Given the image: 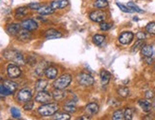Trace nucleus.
Wrapping results in <instances>:
<instances>
[{
  "label": "nucleus",
  "mask_w": 155,
  "mask_h": 120,
  "mask_svg": "<svg viewBox=\"0 0 155 120\" xmlns=\"http://www.w3.org/2000/svg\"><path fill=\"white\" fill-rule=\"evenodd\" d=\"M4 57L17 65H23L25 63L22 53L15 50H7L6 52H4Z\"/></svg>",
  "instance_id": "obj_1"
},
{
  "label": "nucleus",
  "mask_w": 155,
  "mask_h": 120,
  "mask_svg": "<svg viewBox=\"0 0 155 120\" xmlns=\"http://www.w3.org/2000/svg\"><path fill=\"white\" fill-rule=\"evenodd\" d=\"M59 106L57 103H46L38 108V113L41 116L54 115L58 111Z\"/></svg>",
  "instance_id": "obj_2"
},
{
  "label": "nucleus",
  "mask_w": 155,
  "mask_h": 120,
  "mask_svg": "<svg viewBox=\"0 0 155 120\" xmlns=\"http://www.w3.org/2000/svg\"><path fill=\"white\" fill-rule=\"evenodd\" d=\"M71 81H72V76L68 74H64L54 81L53 86L55 87V89L64 90L70 85Z\"/></svg>",
  "instance_id": "obj_3"
},
{
  "label": "nucleus",
  "mask_w": 155,
  "mask_h": 120,
  "mask_svg": "<svg viewBox=\"0 0 155 120\" xmlns=\"http://www.w3.org/2000/svg\"><path fill=\"white\" fill-rule=\"evenodd\" d=\"M77 80L79 82L80 85L84 86V87H90L94 84V78L91 74H85V73H81L77 76Z\"/></svg>",
  "instance_id": "obj_4"
},
{
  "label": "nucleus",
  "mask_w": 155,
  "mask_h": 120,
  "mask_svg": "<svg viewBox=\"0 0 155 120\" xmlns=\"http://www.w3.org/2000/svg\"><path fill=\"white\" fill-rule=\"evenodd\" d=\"M89 18L94 22H98V23H102L105 20L106 18V14L104 11L101 10H96L93 11L92 13L89 14Z\"/></svg>",
  "instance_id": "obj_5"
},
{
  "label": "nucleus",
  "mask_w": 155,
  "mask_h": 120,
  "mask_svg": "<svg viewBox=\"0 0 155 120\" xmlns=\"http://www.w3.org/2000/svg\"><path fill=\"white\" fill-rule=\"evenodd\" d=\"M32 96L33 93L31 92V90L28 88H24L20 90L18 93H17V100L20 102H28L32 99Z\"/></svg>",
  "instance_id": "obj_6"
},
{
  "label": "nucleus",
  "mask_w": 155,
  "mask_h": 120,
  "mask_svg": "<svg viewBox=\"0 0 155 120\" xmlns=\"http://www.w3.org/2000/svg\"><path fill=\"white\" fill-rule=\"evenodd\" d=\"M53 95L45 91H40L38 93L37 96H35V101L39 102V103H49V102L53 99Z\"/></svg>",
  "instance_id": "obj_7"
},
{
  "label": "nucleus",
  "mask_w": 155,
  "mask_h": 120,
  "mask_svg": "<svg viewBox=\"0 0 155 120\" xmlns=\"http://www.w3.org/2000/svg\"><path fill=\"white\" fill-rule=\"evenodd\" d=\"M7 74L10 78H17V77H19L21 74V70L18 66L11 64L7 68Z\"/></svg>",
  "instance_id": "obj_8"
},
{
  "label": "nucleus",
  "mask_w": 155,
  "mask_h": 120,
  "mask_svg": "<svg viewBox=\"0 0 155 120\" xmlns=\"http://www.w3.org/2000/svg\"><path fill=\"white\" fill-rule=\"evenodd\" d=\"M134 38V34L131 32H124L119 36V41L123 45H128Z\"/></svg>",
  "instance_id": "obj_9"
},
{
  "label": "nucleus",
  "mask_w": 155,
  "mask_h": 120,
  "mask_svg": "<svg viewBox=\"0 0 155 120\" xmlns=\"http://www.w3.org/2000/svg\"><path fill=\"white\" fill-rule=\"evenodd\" d=\"M21 26H22L23 29L29 30V31H35V30H37L38 27V23L35 22V20H33V19L24 20V21L21 23Z\"/></svg>",
  "instance_id": "obj_10"
},
{
  "label": "nucleus",
  "mask_w": 155,
  "mask_h": 120,
  "mask_svg": "<svg viewBox=\"0 0 155 120\" xmlns=\"http://www.w3.org/2000/svg\"><path fill=\"white\" fill-rule=\"evenodd\" d=\"M69 2L68 0H54V1L51 3V7L54 10H61V9H64L68 6Z\"/></svg>",
  "instance_id": "obj_11"
},
{
  "label": "nucleus",
  "mask_w": 155,
  "mask_h": 120,
  "mask_svg": "<svg viewBox=\"0 0 155 120\" xmlns=\"http://www.w3.org/2000/svg\"><path fill=\"white\" fill-rule=\"evenodd\" d=\"M62 34L61 33H59L57 30H54V29H51V30H48V31H46L45 34H44V37L48 40H51V39H57V38H59L61 37Z\"/></svg>",
  "instance_id": "obj_12"
},
{
  "label": "nucleus",
  "mask_w": 155,
  "mask_h": 120,
  "mask_svg": "<svg viewBox=\"0 0 155 120\" xmlns=\"http://www.w3.org/2000/svg\"><path fill=\"white\" fill-rule=\"evenodd\" d=\"M31 36H32L31 33H30L29 30H26V29L20 30L19 33L16 34V37L19 41H28L31 39Z\"/></svg>",
  "instance_id": "obj_13"
},
{
  "label": "nucleus",
  "mask_w": 155,
  "mask_h": 120,
  "mask_svg": "<svg viewBox=\"0 0 155 120\" xmlns=\"http://www.w3.org/2000/svg\"><path fill=\"white\" fill-rule=\"evenodd\" d=\"M45 75L48 79H55L58 76V69L54 66H49L47 67L45 71Z\"/></svg>",
  "instance_id": "obj_14"
},
{
  "label": "nucleus",
  "mask_w": 155,
  "mask_h": 120,
  "mask_svg": "<svg viewBox=\"0 0 155 120\" xmlns=\"http://www.w3.org/2000/svg\"><path fill=\"white\" fill-rule=\"evenodd\" d=\"M20 30H21L20 24H16V23L10 24V25L7 27V32L12 35H16L19 33Z\"/></svg>",
  "instance_id": "obj_15"
},
{
  "label": "nucleus",
  "mask_w": 155,
  "mask_h": 120,
  "mask_svg": "<svg viewBox=\"0 0 155 120\" xmlns=\"http://www.w3.org/2000/svg\"><path fill=\"white\" fill-rule=\"evenodd\" d=\"M67 93L63 92V90H59V89H56L55 91L53 92V97L56 101H61L63 99H65Z\"/></svg>",
  "instance_id": "obj_16"
},
{
  "label": "nucleus",
  "mask_w": 155,
  "mask_h": 120,
  "mask_svg": "<svg viewBox=\"0 0 155 120\" xmlns=\"http://www.w3.org/2000/svg\"><path fill=\"white\" fill-rule=\"evenodd\" d=\"M63 109H64L65 112H76V109H77L76 102L73 101V100L66 101L64 103V105H63Z\"/></svg>",
  "instance_id": "obj_17"
},
{
  "label": "nucleus",
  "mask_w": 155,
  "mask_h": 120,
  "mask_svg": "<svg viewBox=\"0 0 155 120\" xmlns=\"http://www.w3.org/2000/svg\"><path fill=\"white\" fill-rule=\"evenodd\" d=\"M4 86L8 89V91L12 93H14L15 91H16V89L17 87H18V85H17V83L14 82L13 80H5L4 81Z\"/></svg>",
  "instance_id": "obj_18"
},
{
  "label": "nucleus",
  "mask_w": 155,
  "mask_h": 120,
  "mask_svg": "<svg viewBox=\"0 0 155 120\" xmlns=\"http://www.w3.org/2000/svg\"><path fill=\"white\" fill-rule=\"evenodd\" d=\"M139 106L145 112H150L152 110V105L150 104V102L145 99L139 100Z\"/></svg>",
  "instance_id": "obj_19"
},
{
  "label": "nucleus",
  "mask_w": 155,
  "mask_h": 120,
  "mask_svg": "<svg viewBox=\"0 0 155 120\" xmlns=\"http://www.w3.org/2000/svg\"><path fill=\"white\" fill-rule=\"evenodd\" d=\"M110 78H111V74L109 71H107L105 70H103L101 71V81H102V84L104 86L107 85L109 83Z\"/></svg>",
  "instance_id": "obj_20"
},
{
  "label": "nucleus",
  "mask_w": 155,
  "mask_h": 120,
  "mask_svg": "<svg viewBox=\"0 0 155 120\" xmlns=\"http://www.w3.org/2000/svg\"><path fill=\"white\" fill-rule=\"evenodd\" d=\"M85 111L87 112L88 115H96L99 111V106L96 103H89L85 107Z\"/></svg>",
  "instance_id": "obj_21"
},
{
  "label": "nucleus",
  "mask_w": 155,
  "mask_h": 120,
  "mask_svg": "<svg viewBox=\"0 0 155 120\" xmlns=\"http://www.w3.org/2000/svg\"><path fill=\"white\" fill-rule=\"evenodd\" d=\"M141 52L145 57H151L153 53V47L151 45H144L141 49Z\"/></svg>",
  "instance_id": "obj_22"
},
{
  "label": "nucleus",
  "mask_w": 155,
  "mask_h": 120,
  "mask_svg": "<svg viewBox=\"0 0 155 120\" xmlns=\"http://www.w3.org/2000/svg\"><path fill=\"white\" fill-rule=\"evenodd\" d=\"M46 87H47V81L45 79H38L37 83H35V91L40 92V91H44Z\"/></svg>",
  "instance_id": "obj_23"
},
{
  "label": "nucleus",
  "mask_w": 155,
  "mask_h": 120,
  "mask_svg": "<svg viewBox=\"0 0 155 120\" xmlns=\"http://www.w3.org/2000/svg\"><path fill=\"white\" fill-rule=\"evenodd\" d=\"M28 14V8L26 7H20L16 9L15 11V18H22L23 16H25Z\"/></svg>",
  "instance_id": "obj_24"
},
{
  "label": "nucleus",
  "mask_w": 155,
  "mask_h": 120,
  "mask_svg": "<svg viewBox=\"0 0 155 120\" xmlns=\"http://www.w3.org/2000/svg\"><path fill=\"white\" fill-rule=\"evenodd\" d=\"M38 11L40 14H42V15H47V14H53L54 11H55V10H54L51 7V6H50V7H48V6H43V7H41Z\"/></svg>",
  "instance_id": "obj_25"
},
{
  "label": "nucleus",
  "mask_w": 155,
  "mask_h": 120,
  "mask_svg": "<svg viewBox=\"0 0 155 120\" xmlns=\"http://www.w3.org/2000/svg\"><path fill=\"white\" fill-rule=\"evenodd\" d=\"M70 118H71V116L68 115V113H65V112L55 113L53 116V119H57V120H69Z\"/></svg>",
  "instance_id": "obj_26"
},
{
  "label": "nucleus",
  "mask_w": 155,
  "mask_h": 120,
  "mask_svg": "<svg viewBox=\"0 0 155 120\" xmlns=\"http://www.w3.org/2000/svg\"><path fill=\"white\" fill-rule=\"evenodd\" d=\"M105 37L104 36V35L102 34H95L92 40H93V43L95 45H97V46H100L101 44H103V42L104 41Z\"/></svg>",
  "instance_id": "obj_27"
},
{
  "label": "nucleus",
  "mask_w": 155,
  "mask_h": 120,
  "mask_svg": "<svg viewBox=\"0 0 155 120\" xmlns=\"http://www.w3.org/2000/svg\"><path fill=\"white\" fill-rule=\"evenodd\" d=\"M93 5L97 9H104L108 6V2H107V0H96Z\"/></svg>",
  "instance_id": "obj_28"
},
{
  "label": "nucleus",
  "mask_w": 155,
  "mask_h": 120,
  "mask_svg": "<svg viewBox=\"0 0 155 120\" xmlns=\"http://www.w3.org/2000/svg\"><path fill=\"white\" fill-rule=\"evenodd\" d=\"M117 93L120 95L121 97L126 98L128 96V94H129V90L127 87H120L117 90Z\"/></svg>",
  "instance_id": "obj_29"
},
{
  "label": "nucleus",
  "mask_w": 155,
  "mask_h": 120,
  "mask_svg": "<svg viewBox=\"0 0 155 120\" xmlns=\"http://www.w3.org/2000/svg\"><path fill=\"white\" fill-rule=\"evenodd\" d=\"M46 69H47L46 63L45 62H41V63H39V65L37 67V69H35V74H37L38 75H41L43 73L45 74Z\"/></svg>",
  "instance_id": "obj_30"
},
{
  "label": "nucleus",
  "mask_w": 155,
  "mask_h": 120,
  "mask_svg": "<svg viewBox=\"0 0 155 120\" xmlns=\"http://www.w3.org/2000/svg\"><path fill=\"white\" fill-rule=\"evenodd\" d=\"M112 118L114 119V120H123V119H126V118H124V111H123V110H118V111L114 112Z\"/></svg>",
  "instance_id": "obj_31"
},
{
  "label": "nucleus",
  "mask_w": 155,
  "mask_h": 120,
  "mask_svg": "<svg viewBox=\"0 0 155 120\" xmlns=\"http://www.w3.org/2000/svg\"><path fill=\"white\" fill-rule=\"evenodd\" d=\"M143 46H144V40L139 39L138 41H136V42H135V44L132 46V49H131V52H138L140 49H142Z\"/></svg>",
  "instance_id": "obj_32"
},
{
  "label": "nucleus",
  "mask_w": 155,
  "mask_h": 120,
  "mask_svg": "<svg viewBox=\"0 0 155 120\" xmlns=\"http://www.w3.org/2000/svg\"><path fill=\"white\" fill-rule=\"evenodd\" d=\"M146 31L151 35H155V22L148 23L146 27Z\"/></svg>",
  "instance_id": "obj_33"
},
{
  "label": "nucleus",
  "mask_w": 155,
  "mask_h": 120,
  "mask_svg": "<svg viewBox=\"0 0 155 120\" xmlns=\"http://www.w3.org/2000/svg\"><path fill=\"white\" fill-rule=\"evenodd\" d=\"M127 7L129 9H131L133 11H136V13H144V11L141 10L138 6H137L136 4H134L133 2H128L127 3Z\"/></svg>",
  "instance_id": "obj_34"
},
{
  "label": "nucleus",
  "mask_w": 155,
  "mask_h": 120,
  "mask_svg": "<svg viewBox=\"0 0 155 120\" xmlns=\"http://www.w3.org/2000/svg\"><path fill=\"white\" fill-rule=\"evenodd\" d=\"M124 118L127 120H131L133 118V110L131 108H127L124 110Z\"/></svg>",
  "instance_id": "obj_35"
},
{
  "label": "nucleus",
  "mask_w": 155,
  "mask_h": 120,
  "mask_svg": "<svg viewBox=\"0 0 155 120\" xmlns=\"http://www.w3.org/2000/svg\"><path fill=\"white\" fill-rule=\"evenodd\" d=\"M11 113H12V115H13L14 118H20V116H21L20 111L18 109H16V108H12Z\"/></svg>",
  "instance_id": "obj_36"
},
{
  "label": "nucleus",
  "mask_w": 155,
  "mask_h": 120,
  "mask_svg": "<svg viewBox=\"0 0 155 120\" xmlns=\"http://www.w3.org/2000/svg\"><path fill=\"white\" fill-rule=\"evenodd\" d=\"M117 4V6L119 8H120L123 11H124V13H128V14H131V13H133V11L131 10V9H129L127 6H124V5H123V4H121V3H116Z\"/></svg>",
  "instance_id": "obj_37"
},
{
  "label": "nucleus",
  "mask_w": 155,
  "mask_h": 120,
  "mask_svg": "<svg viewBox=\"0 0 155 120\" xmlns=\"http://www.w3.org/2000/svg\"><path fill=\"white\" fill-rule=\"evenodd\" d=\"M0 93H1L2 96H7V95L11 94V93L8 91V89L4 86V84H2V85L0 86Z\"/></svg>",
  "instance_id": "obj_38"
},
{
  "label": "nucleus",
  "mask_w": 155,
  "mask_h": 120,
  "mask_svg": "<svg viewBox=\"0 0 155 120\" xmlns=\"http://www.w3.org/2000/svg\"><path fill=\"white\" fill-rule=\"evenodd\" d=\"M112 27V24L110 23H106V22H102L100 25V28L102 31H108V30Z\"/></svg>",
  "instance_id": "obj_39"
},
{
  "label": "nucleus",
  "mask_w": 155,
  "mask_h": 120,
  "mask_svg": "<svg viewBox=\"0 0 155 120\" xmlns=\"http://www.w3.org/2000/svg\"><path fill=\"white\" fill-rule=\"evenodd\" d=\"M28 7L30 9H32V10H35V11H38L42 6H41L40 3H30L28 5Z\"/></svg>",
  "instance_id": "obj_40"
},
{
  "label": "nucleus",
  "mask_w": 155,
  "mask_h": 120,
  "mask_svg": "<svg viewBox=\"0 0 155 120\" xmlns=\"http://www.w3.org/2000/svg\"><path fill=\"white\" fill-rule=\"evenodd\" d=\"M34 108V102L33 101H28V102H26V104L24 105V109L26 110V111H30V110H32Z\"/></svg>",
  "instance_id": "obj_41"
},
{
  "label": "nucleus",
  "mask_w": 155,
  "mask_h": 120,
  "mask_svg": "<svg viewBox=\"0 0 155 120\" xmlns=\"http://www.w3.org/2000/svg\"><path fill=\"white\" fill-rule=\"evenodd\" d=\"M136 36H137V38H138V39L144 40V39L146 38L147 35H146V33H143V32H139V33H137Z\"/></svg>",
  "instance_id": "obj_42"
},
{
  "label": "nucleus",
  "mask_w": 155,
  "mask_h": 120,
  "mask_svg": "<svg viewBox=\"0 0 155 120\" xmlns=\"http://www.w3.org/2000/svg\"><path fill=\"white\" fill-rule=\"evenodd\" d=\"M145 95H146V97H147V99H151V98L154 97V92H153V91H147V92L145 93Z\"/></svg>",
  "instance_id": "obj_43"
},
{
  "label": "nucleus",
  "mask_w": 155,
  "mask_h": 120,
  "mask_svg": "<svg viewBox=\"0 0 155 120\" xmlns=\"http://www.w3.org/2000/svg\"><path fill=\"white\" fill-rule=\"evenodd\" d=\"M146 58H147V64H152V61H153L152 59H150V57H146Z\"/></svg>",
  "instance_id": "obj_44"
},
{
  "label": "nucleus",
  "mask_w": 155,
  "mask_h": 120,
  "mask_svg": "<svg viewBox=\"0 0 155 120\" xmlns=\"http://www.w3.org/2000/svg\"><path fill=\"white\" fill-rule=\"evenodd\" d=\"M79 119H90V117H89V116H85V115H83V116H81V117H80Z\"/></svg>",
  "instance_id": "obj_45"
},
{
  "label": "nucleus",
  "mask_w": 155,
  "mask_h": 120,
  "mask_svg": "<svg viewBox=\"0 0 155 120\" xmlns=\"http://www.w3.org/2000/svg\"><path fill=\"white\" fill-rule=\"evenodd\" d=\"M151 105H152V110H154V111H155V99L152 101V104H151Z\"/></svg>",
  "instance_id": "obj_46"
}]
</instances>
